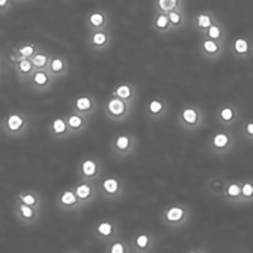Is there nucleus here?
I'll return each mask as SVG.
<instances>
[{
  "instance_id": "obj_1",
  "label": "nucleus",
  "mask_w": 253,
  "mask_h": 253,
  "mask_svg": "<svg viewBox=\"0 0 253 253\" xmlns=\"http://www.w3.org/2000/svg\"><path fill=\"white\" fill-rule=\"evenodd\" d=\"M5 126L10 132L17 133L22 129V126H24V119L23 117H20L19 114H10L6 118Z\"/></svg>"
},
{
  "instance_id": "obj_2",
  "label": "nucleus",
  "mask_w": 253,
  "mask_h": 253,
  "mask_svg": "<svg viewBox=\"0 0 253 253\" xmlns=\"http://www.w3.org/2000/svg\"><path fill=\"white\" fill-rule=\"evenodd\" d=\"M180 4V0H157V6L162 12H171Z\"/></svg>"
},
{
  "instance_id": "obj_3",
  "label": "nucleus",
  "mask_w": 253,
  "mask_h": 253,
  "mask_svg": "<svg viewBox=\"0 0 253 253\" xmlns=\"http://www.w3.org/2000/svg\"><path fill=\"white\" fill-rule=\"evenodd\" d=\"M108 107H109V110L114 115H121L124 112V104L121 100H118V99H114V100L110 101Z\"/></svg>"
},
{
  "instance_id": "obj_4",
  "label": "nucleus",
  "mask_w": 253,
  "mask_h": 253,
  "mask_svg": "<svg viewBox=\"0 0 253 253\" xmlns=\"http://www.w3.org/2000/svg\"><path fill=\"white\" fill-rule=\"evenodd\" d=\"M19 213L22 215V218L24 219H32L35 216V210L32 209L31 205H27L24 203L19 205Z\"/></svg>"
},
{
  "instance_id": "obj_5",
  "label": "nucleus",
  "mask_w": 253,
  "mask_h": 253,
  "mask_svg": "<svg viewBox=\"0 0 253 253\" xmlns=\"http://www.w3.org/2000/svg\"><path fill=\"white\" fill-rule=\"evenodd\" d=\"M18 69H19L20 72H23V74H28V72L32 71L33 69V62L28 58H22L18 63Z\"/></svg>"
},
{
  "instance_id": "obj_6",
  "label": "nucleus",
  "mask_w": 253,
  "mask_h": 253,
  "mask_svg": "<svg viewBox=\"0 0 253 253\" xmlns=\"http://www.w3.org/2000/svg\"><path fill=\"white\" fill-rule=\"evenodd\" d=\"M184 215V211L180 208H172V209L169 210V213H167V219L171 221H177L182 218Z\"/></svg>"
},
{
  "instance_id": "obj_7",
  "label": "nucleus",
  "mask_w": 253,
  "mask_h": 253,
  "mask_svg": "<svg viewBox=\"0 0 253 253\" xmlns=\"http://www.w3.org/2000/svg\"><path fill=\"white\" fill-rule=\"evenodd\" d=\"M18 53L22 58H28L31 56H33L35 53V47L28 44V46H22L19 49H18Z\"/></svg>"
},
{
  "instance_id": "obj_8",
  "label": "nucleus",
  "mask_w": 253,
  "mask_h": 253,
  "mask_svg": "<svg viewBox=\"0 0 253 253\" xmlns=\"http://www.w3.org/2000/svg\"><path fill=\"white\" fill-rule=\"evenodd\" d=\"M103 186L104 189L107 190L108 193L113 194L118 190V182H117V180H114V178H109L107 181H104Z\"/></svg>"
},
{
  "instance_id": "obj_9",
  "label": "nucleus",
  "mask_w": 253,
  "mask_h": 253,
  "mask_svg": "<svg viewBox=\"0 0 253 253\" xmlns=\"http://www.w3.org/2000/svg\"><path fill=\"white\" fill-rule=\"evenodd\" d=\"M90 23L92 24V26L95 27H99L101 26V24L104 23V20H105V18H104V15L101 14V13H92L91 15H90Z\"/></svg>"
},
{
  "instance_id": "obj_10",
  "label": "nucleus",
  "mask_w": 253,
  "mask_h": 253,
  "mask_svg": "<svg viewBox=\"0 0 253 253\" xmlns=\"http://www.w3.org/2000/svg\"><path fill=\"white\" fill-rule=\"evenodd\" d=\"M83 170L85 175L91 176L96 172V166H95V164L92 161H86V162H84Z\"/></svg>"
},
{
  "instance_id": "obj_11",
  "label": "nucleus",
  "mask_w": 253,
  "mask_h": 253,
  "mask_svg": "<svg viewBox=\"0 0 253 253\" xmlns=\"http://www.w3.org/2000/svg\"><path fill=\"white\" fill-rule=\"evenodd\" d=\"M19 199L22 200V203H24V204L27 205H31V207L36 205V203H37L36 196L32 195V194H23V195H19Z\"/></svg>"
},
{
  "instance_id": "obj_12",
  "label": "nucleus",
  "mask_w": 253,
  "mask_h": 253,
  "mask_svg": "<svg viewBox=\"0 0 253 253\" xmlns=\"http://www.w3.org/2000/svg\"><path fill=\"white\" fill-rule=\"evenodd\" d=\"M196 118H198V114H196L195 110L186 109L184 112V119L187 123H195Z\"/></svg>"
},
{
  "instance_id": "obj_13",
  "label": "nucleus",
  "mask_w": 253,
  "mask_h": 253,
  "mask_svg": "<svg viewBox=\"0 0 253 253\" xmlns=\"http://www.w3.org/2000/svg\"><path fill=\"white\" fill-rule=\"evenodd\" d=\"M32 62L36 67H43L47 62V57L44 55H36L32 58Z\"/></svg>"
},
{
  "instance_id": "obj_14",
  "label": "nucleus",
  "mask_w": 253,
  "mask_h": 253,
  "mask_svg": "<svg viewBox=\"0 0 253 253\" xmlns=\"http://www.w3.org/2000/svg\"><path fill=\"white\" fill-rule=\"evenodd\" d=\"M198 23L202 28H208L210 26V23H211V19H210V17L208 14H200L198 17Z\"/></svg>"
},
{
  "instance_id": "obj_15",
  "label": "nucleus",
  "mask_w": 253,
  "mask_h": 253,
  "mask_svg": "<svg viewBox=\"0 0 253 253\" xmlns=\"http://www.w3.org/2000/svg\"><path fill=\"white\" fill-rule=\"evenodd\" d=\"M76 107H78L80 110L90 109V107H91L90 99L89 98H80L78 100V103H76Z\"/></svg>"
},
{
  "instance_id": "obj_16",
  "label": "nucleus",
  "mask_w": 253,
  "mask_h": 253,
  "mask_svg": "<svg viewBox=\"0 0 253 253\" xmlns=\"http://www.w3.org/2000/svg\"><path fill=\"white\" fill-rule=\"evenodd\" d=\"M53 130H55L56 133L65 132V130H66V124H65V122H63L62 119H56V121L53 122Z\"/></svg>"
},
{
  "instance_id": "obj_17",
  "label": "nucleus",
  "mask_w": 253,
  "mask_h": 253,
  "mask_svg": "<svg viewBox=\"0 0 253 253\" xmlns=\"http://www.w3.org/2000/svg\"><path fill=\"white\" fill-rule=\"evenodd\" d=\"M169 17L165 14H161V15H158L157 17V20H156V26L158 27V28H166L167 26H169Z\"/></svg>"
},
{
  "instance_id": "obj_18",
  "label": "nucleus",
  "mask_w": 253,
  "mask_h": 253,
  "mask_svg": "<svg viewBox=\"0 0 253 253\" xmlns=\"http://www.w3.org/2000/svg\"><path fill=\"white\" fill-rule=\"evenodd\" d=\"M78 196L81 199H86L90 195V187L87 185H81L78 187Z\"/></svg>"
},
{
  "instance_id": "obj_19",
  "label": "nucleus",
  "mask_w": 253,
  "mask_h": 253,
  "mask_svg": "<svg viewBox=\"0 0 253 253\" xmlns=\"http://www.w3.org/2000/svg\"><path fill=\"white\" fill-rule=\"evenodd\" d=\"M169 20H170L171 23L173 24H178L180 23V20H181V14H180V12H177V10H171V12H169Z\"/></svg>"
},
{
  "instance_id": "obj_20",
  "label": "nucleus",
  "mask_w": 253,
  "mask_h": 253,
  "mask_svg": "<svg viewBox=\"0 0 253 253\" xmlns=\"http://www.w3.org/2000/svg\"><path fill=\"white\" fill-rule=\"evenodd\" d=\"M76 202V196L71 193V191H67L62 195V203L66 205L74 204Z\"/></svg>"
},
{
  "instance_id": "obj_21",
  "label": "nucleus",
  "mask_w": 253,
  "mask_h": 253,
  "mask_svg": "<svg viewBox=\"0 0 253 253\" xmlns=\"http://www.w3.org/2000/svg\"><path fill=\"white\" fill-rule=\"evenodd\" d=\"M228 143V137L225 134H218L214 138V144L216 147H224Z\"/></svg>"
},
{
  "instance_id": "obj_22",
  "label": "nucleus",
  "mask_w": 253,
  "mask_h": 253,
  "mask_svg": "<svg viewBox=\"0 0 253 253\" xmlns=\"http://www.w3.org/2000/svg\"><path fill=\"white\" fill-rule=\"evenodd\" d=\"M33 81H35V84H37V85H44V84L47 83V75L43 74V72H37V74H35Z\"/></svg>"
},
{
  "instance_id": "obj_23",
  "label": "nucleus",
  "mask_w": 253,
  "mask_h": 253,
  "mask_svg": "<svg viewBox=\"0 0 253 253\" xmlns=\"http://www.w3.org/2000/svg\"><path fill=\"white\" fill-rule=\"evenodd\" d=\"M99 233L104 234V236H108V234L112 233V225L109 223H101L98 228Z\"/></svg>"
},
{
  "instance_id": "obj_24",
  "label": "nucleus",
  "mask_w": 253,
  "mask_h": 253,
  "mask_svg": "<svg viewBox=\"0 0 253 253\" xmlns=\"http://www.w3.org/2000/svg\"><path fill=\"white\" fill-rule=\"evenodd\" d=\"M236 49L238 52H241V53H243V52H246L248 49V44L247 42H246L245 40H238L236 42Z\"/></svg>"
},
{
  "instance_id": "obj_25",
  "label": "nucleus",
  "mask_w": 253,
  "mask_h": 253,
  "mask_svg": "<svg viewBox=\"0 0 253 253\" xmlns=\"http://www.w3.org/2000/svg\"><path fill=\"white\" fill-rule=\"evenodd\" d=\"M94 43L95 44H104L105 43V41H107V36L104 35V33H96L94 36Z\"/></svg>"
},
{
  "instance_id": "obj_26",
  "label": "nucleus",
  "mask_w": 253,
  "mask_h": 253,
  "mask_svg": "<svg viewBox=\"0 0 253 253\" xmlns=\"http://www.w3.org/2000/svg\"><path fill=\"white\" fill-rule=\"evenodd\" d=\"M69 123L72 128H79V126H81V123H83V121H81L80 117H78V115H74V117H71V118H70Z\"/></svg>"
},
{
  "instance_id": "obj_27",
  "label": "nucleus",
  "mask_w": 253,
  "mask_h": 253,
  "mask_svg": "<svg viewBox=\"0 0 253 253\" xmlns=\"http://www.w3.org/2000/svg\"><path fill=\"white\" fill-rule=\"evenodd\" d=\"M117 92H118V95L121 96V98H129L130 89L129 86H121Z\"/></svg>"
},
{
  "instance_id": "obj_28",
  "label": "nucleus",
  "mask_w": 253,
  "mask_h": 253,
  "mask_svg": "<svg viewBox=\"0 0 253 253\" xmlns=\"http://www.w3.org/2000/svg\"><path fill=\"white\" fill-rule=\"evenodd\" d=\"M128 144H129V141H128L126 137H119L118 141H117V146H118L121 150H126V147H128Z\"/></svg>"
},
{
  "instance_id": "obj_29",
  "label": "nucleus",
  "mask_w": 253,
  "mask_h": 253,
  "mask_svg": "<svg viewBox=\"0 0 253 253\" xmlns=\"http://www.w3.org/2000/svg\"><path fill=\"white\" fill-rule=\"evenodd\" d=\"M204 47L208 52H215L218 49V46L214 42H211V41H207L204 43Z\"/></svg>"
},
{
  "instance_id": "obj_30",
  "label": "nucleus",
  "mask_w": 253,
  "mask_h": 253,
  "mask_svg": "<svg viewBox=\"0 0 253 253\" xmlns=\"http://www.w3.org/2000/svg\"><path fill=\"white\" fill-rule=\"evenodd\" d=\"M161 109H162V105L160 101H152V103L150 104V110L152 113H158Z\"/></svg>"
},
{
  "instance_id": "obj_31",
  "label": "nucleus",
  "mask_w": 253,
  "mask_h": 253,
  "mask_svg": "<svg viewBox=\"0 0 253 253\" xmlns=\"http://www.w3.org/2000/svg\"><path fill=\"white\" fill-rule=\"evenodd\" d=\"M137 245L142 248L146 247V246L148 245V238H147V236H139L138 238H137Z\"/></svg>"
},
{
  "instance_id": "obj_32",
  "label": "nucleus",
  "mask_w": 253,
  "mask_h": 253,
  "mask_svg": "<svg viewBox=\"0 0 253 253\" xmlns=\"http://www.w3.org/2000/svg\"><path fill=\"white\" fill-rule=\"evenodd\" d=\"M62 67H63V63H62V61H61V60H53V61H52V70H53V71H60Z\"/></svg>"
},
{
  "instance_id": "obj_33",
  "label": "nucleus",
  "mask_w": 253,
  "mask_h": 253,
  "mask_svg": "<svg viewBox=\"0 0 253 253\" xmlns=\"http://www.w3.org/2000/svg\"><path fill=\"white\" fill-rule=\"evenodd\" d=\"M239 193H241V189H239L237 185H232V186L228 189V194H229V195H232V196L239 195Z\"/></svg>"
},
{
  "instance_id": "obj_34",
  "label": "nucleus",
  "mask_w": 253,
  "mask_h": 253,
  "mask_svg": "<svg viewBox=\"0 0 253 253\" xmlns=\"http://www.w3.org/2000/svg\"><path fill=\"white\" fill-rule=\"evenodd\" d=\"M209 36L213 38H218L219 36H220V31H219L218 27H210Z\"/></svg>"
},
{
  "instance_id": "obj_35",
  "label": "nucleus",
  "mask_w": 253,
  "mask_h": 253,
  "mask_svg": "<svg viewBox=\"0 0 253 253\" xmlns=\"http://www.w3.org/2000/svg\"><path fill=\"white\" fill-rule=\"evenodd\" d=\"M221 117H223V119H225V121H230L232 117H233V113H232L230 109H224L221 112Z\"/></svg>"
},
{
  "instance_id": "obj_36",
  "label": "nucleus",
  "mask_w": 253,
  "mask_h": 253,
  "mask_svg": "<svg viewBox=\"0 0 253 253\" xmlns=\"http://www.w3.org/2000/svg\"><path fill=\"white\" fill-rule=\"evenodd\" d=\"M12 5V0H0V10H6Z\"/></svg>"
},
{
  "instance_id": "obj_37",
  "label": "nucleus",
  "mask_w": 253,
  "mask_h": 253,
  "mask_svg": "<svg viewBox=\"0 0 253 253\" xmlns=\"http://www.w3.org/2000/svg\"><path fill=\"white\" fill-rule=\"evenodd\" d=\"M243 194H245L246 196H251V195H252V194H253L252 185H250V184L245 185V186H243Z\"/></svg>"
},
{
  "instance_id": "obj_38",
  "label": "nucleus",
  "mask_w": 253,
  "mask_h": 253,
  "mask_svg": "<svg viewBox=\"0 0 253 253\" xmlns=\"http://www.w3.org/2000/svg\"><path fill=\"white\" fill-rule=\"evenodd\" d=\"M112 252L113 253H122V252H124V250H123V246L122 245H114L113 246V248H112Z\"/></svg>"
},
{
  "instance_id": "obj_39",
  "label": "nucleus",
  "mask_w": 253,
  "mask_h": 253,
  "mask_svg": "<svg viewBox=\"0 0 253 253\" xmlns=\"http://www.w3.org/2000/svg\"><path fill=\"white\" fill-rule=\"evenodd\" d=\"M248 133H251V134H253V124H248Z\"/></svg>"
}]
</instances>
